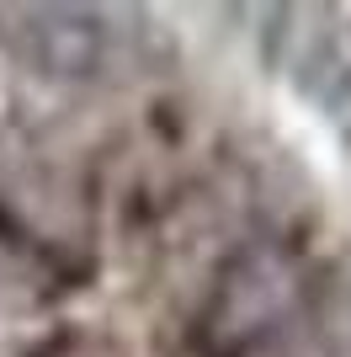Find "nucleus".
I'll return each mask as SVG.
<instances>
[{"label":"nucleus","instance_id":"f257e3e1","mask_svg":"<svg viewBox=\"0 0 351 357\" xmlns=\"http://www.w3.org/2000/svg\"><path fill=\"white\" fill-rule=\"evenodd\" d=\"M22 43H27L32 64L43 70H58V75H86L91 64L102 59V27L91 11H27L22 22Z\"/></svg>","mask_w":351,"mask_h":357}]
</instances>
